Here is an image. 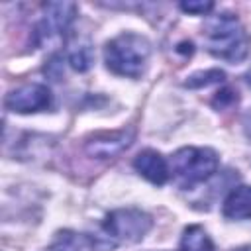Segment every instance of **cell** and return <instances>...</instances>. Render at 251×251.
<instances>
[{
	"mask_svg": "<svg viewBox=\"0 0 251 251\" xmlns=\"http://www.w3.org/2000/svg\"><path fill=\"white\" fill-rule=\"evenodd\" d=\"M204 45L212 57L226 63H239L249 53L251 37L237 16L218 14L204 25Z\"/></svg>",
	"mask_w": 251,
	"mask_h": 251,
	"instance_id": "obj_1",
	"label": "cell"
},
{
	"mask_svg": "<svg viewBox=\"0 0 251 251\" xmlns=\"http://www.w3.org/2000/svg\"><path fill=\"white\" fill-rule=\"evenodd\" d=\"M153 227V218L139 208H120L108 214L100 231L92 237L94 249L110 251L118 245H131L141 241Z\"/></svg>",
	"mask_w": 251,
	"mask_h": 251,
	"instance_id": "obj_2",
	"label": "cell"
},
{
	"mask_svg": "<svg viewBox=\"0 0 251 251\" xmlns=\"http://www.w3.org/2000/svg\"><path fill=\"white\" fill-rule=\"evenodd\" d=\"M151 43L147 37L126 31L110 39L104 47V63L110 73L126 78H139L149 63Z\"/></svg>",
	"mask_w": 251,
	"mask_h": 251,
	"instance_id": "obj_3",
	"label": "cell"
},
{
	"mask_svg": "<svg viewBox=\"0 0 251 251\" xmlns=\"http://www.w3.org/2000/svg\"><path fill=\"white\" fill-rule=\"evenodd\" d=\"M171 173L178 186L192 188L206 182L220 167L218 153L210 147H182L171 157Z\"/></svg>",
	"mask_w": 251,
	"mask_h": 251,
	"instance_id": "obj_4",
	"label": "cell"
},
{
	"mask_svg": "<svg viewBox=\"0 0 251 251\" xmlns=\"http://www.w3.org/2000/svg\"><path fill=\"white\" fill-rule=\"evenodd\" d=\"M76 16V4L73 2H47L43 4L41 20L35 27L37 43L51 41L69 31Z\"/></svg>",
	"mask_w": 251,
	"mask_h": 251,
	"instance_id": "obj_5",
	"label": "cell"
},
{
	"mask_svg": "<svg viewBox=\"0 0 251 251\" xmlns=\"http://www.w3.org/2000/svg\"><path fill=\"white\" fill-rule=\"evenodd\" d=\"M4 106L16 114H35L51 106V90L39 82L22 84L6 94Z\"/></svg>",
	"mask_w": 251,
	"mask_h": 251,
	"instance_id": "obj_6",
	"label": "cell"
},
{
	"mask_svg": "<svg viewBox=\"0 0 251 251\" xmlns=\"http://www.w3.org/2000/svg\"><path fill=\"white\" fill-rule=\"evenodd\" d=\"M133 141V131L131 129H120V131H104L96 133L86 139L84 151L92 159H112L126 151Z\"/></svg>",
	"mask_w": 251,
	"mask_h": 251,
	"instance_id": "obj_7",
	"label": "cell"
},
{
	"mask_svg": "<svg viewBox=\"0 0 251 251\" xmlns=\"http://www.w3.org/2000/svg\"><path fill=\"white\" fill-rule=\"evenodd\" d=\"M133 169L147 178L149 182L161 186L169 180L171 176V165L169 161L155 149H143L141 153H137V157L133 159Z\"/></svg>",
	"mask_w": 251,
	"mask_h": 251,
	"instance_id": "obj_8",
	"label": "cell"
},
{
	"mask_svg": "<svg viewBox=\"0 0 251 251\" xmlns=\"http://www.w3.org/2000/svg\"><path fill=\"white\" fill-rule=\"evenodd\" d=\"M222 214L227 220H247V218H251V186L233 188L224 200Z\"/></svg>",
	"mask_w": 251,
	"mask_h": 251,
	"instance_id": "obj_9",
	"label": "cell"
},
{
	"mask_svg": "<svg viewBox=\"0 0 251 251\" xmlns=\"http://www.w3.org/2000/svg\"><path fill=\"white\" fill-rule=\"evenodd\" d=\"M67 47H69V63L75 71L84 73L90 69L92 65V47L88 37L82 35H73L67 39Z\"/></svg>",
	"mask_w": 251,
	"mask_h": 251,
	"instance_id": "obj_10",
	"label": "cell"
},
{
	"mask_svg": "<svg viewBox=\"0 0 251 251\" xmlns=\"http://www.w3.org/2000/svg\"><path fill=\"white\" fill-rule=\"evenodd\" d=\"M43 251H94V241L90 235L65 229L59 231L55 235V241Z\"/></svg>",
	"mask_w": 251,
	"mask_h": 251,
	"instance_id": "obj_11",
	"label": "cell"
},
{
	"mask_svg": "<svg viewBox=\"0 0 251 251\" xmlns=\"http://www.w3.org/2000/svg\"><path fill=\"white\" fill-rule=\"evenodd\" d=\"M180 251H216V247L204 227L188 226L180 237Z\"/></svg>",
	"mask_w": 251,
	"mask_h": 251,
	"instance_id": "obj_12",
	"label": "cell"
},
{
	"mask_svg": "<svg viewBox=\"0 0 251 251\" xmlns=\"http://www.w3.org/2000/svg\"><path fill=\"white\" fill-rule=\"evenodd\" d=\"M226 73L220 69H208V71H198L194 75H190L184 80V86L188 88H202V86H210V84H218L224 82Z\"/></svg>",
	"mask_w": 251,
	"mask_h": 251,
	"instance_id": "obj_13",
	"label": "cell"
},
{
	"mask_svg": "<svg viewBox=\"0 0 251 251\" xmlns=\"http://www.w3.org/2000/svg\"><path fill=\"white\" fill-rule=\"evenodd\" d=\"M214 8V2H194V0H188V2H180V10L186 12V14H198V16H206L208 12H212Z\"/></svg>",
	"mask_w": 251,
	"mask_h": 251,
	"instance_id": "obj_14",
	"label": "cell"
},
{
	"mask_svg": "<svg viewBox=\"0 0 251 251\" xmlns=\"http://www.w3.org/2000/svg\"><path fill=\"white\" fill-rule=\"evenodd\" d=\"M237 102V92H233L231 88H224V90H220L218 94H216V98L212 100V104L216 106V108H227V106H233Z\"/></svg>",
	"mask_w": 251,
	"mask_h": 251,
	"instance_id": "obj_15",
	"label": "cell"
},
{
	"mask_svg": "<svg viewBox=\"0 0 251 251\" xmlns=\"http://www.w3.org/2000/svg\"><path fill=\"white\" fill-rule=\"evenodd\" d=\"M241 124H243V131H245V135L251 139V110L243 114V122H241Z\"/></svg>",
	"mask_w": 251,
	"mask_h": 251,
	"instance_id": "obj_16",
	"label": "cell"
},
{
	"mask_svg": "<svg viewBox=\"0 0 251 251\" xmlns=\"http://www.w3.org/2000/svg\"><path fill=\"white\" fill-rule=\"evenodd\" d=\"M233 251H251V245H243V247H237Z\"/></svg>",
	"mask_w": 251,
	"mask_h": 251,
	"instance_id": "obj_17",
	"label": "cell"
},
{
	"mask_svg": "<svg viewBox=\"0 0 251 251\" xmlns=\"http://www.w3.org/2000/svg\"><path fill=\"white\" fill-rule=\"evenodd\" d=\"M245 78H247V82H249V84H251V69H249V71H247V75H245Z\"/></svg>",
	"mask_w": 251,
	"mask_h": 251,
	"instance_id": "obj_18",
	"label": "cell"
}]
</instances>
